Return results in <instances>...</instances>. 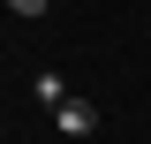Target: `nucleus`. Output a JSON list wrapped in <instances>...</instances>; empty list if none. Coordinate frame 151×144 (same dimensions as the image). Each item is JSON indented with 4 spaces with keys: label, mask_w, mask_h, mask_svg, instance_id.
<instances>
[{
    "label": "nucleus",
    "mask_w": 151,
    "mask_h": 144,
    "mask_svg": "<svg viewBox=\"0 0 151 144\" xmlns=\"http://www.w3.org/2000/svg\"><path fill=\"white\" fill-rule=\"evenodd\" d=\"M53 121H60V137H91V129H98V106H91V99H68V106H53Z\"/></svg>",
    "instance_id": "nucleus-1"
},
{
    "label": "nucleus",
    "mask_w": 151,
    "mask_h": 144,
    "mask_svg": "<svg viewBox=\"0 0 151 144\" xmlns=\"http://www.w3.org/2000/svg\"><path fill=\"white\" fill-rule=\"evenodd\" d=\"M30 91H38V99H45V106H68V84H60V76H53V68L38 76V84H30Z\"/></svg>",
    "instance_id": "nucleus-2"
},
{
    "label": "nucleus",
    "mask_w": 151,
    "mask_h": 144,
    "mask_svg": "<svg viewBox=\"0 0 151 144\" xmlns=\"http://www.w3.org/2000/svg\"><path fill=\"white\" fill-rule=\"evenodd\" d=\"M8 8H15V15H45L53 0H8Z\"/></svg>",
    "instance_id": "nucleus-3"
}]
</instances>
